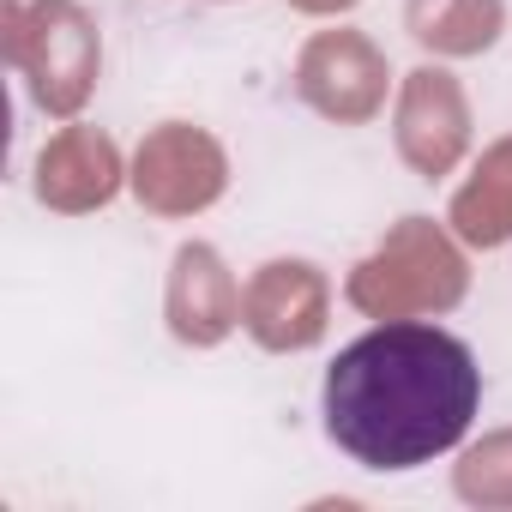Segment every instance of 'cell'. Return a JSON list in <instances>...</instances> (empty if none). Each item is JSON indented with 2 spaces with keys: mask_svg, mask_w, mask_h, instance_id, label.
Returning <instances> with one entry per match:
<instances>
[{
  "mask_svg": "<svg viewBox=\"0 0 512 512\" xmlns=\"http://www.w3.org/2000/svg\"><path fill=\"white\" fill-rule=\"evenodd\" d=\"M482 410V368L464 338L428 320H386L338 350L320 416L362 470H416L452 452Z\"/></svg>",
  "mask_w": 512,
  "mask_h": 512,
  "instance_id": "6da1fadb",
  "label": "cell"
}]
</instances>
